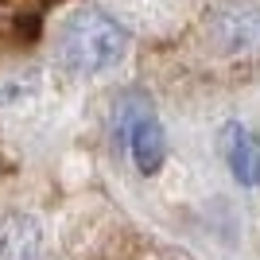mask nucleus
Masks as SVG:
<instances>
[{
    "instance_id": "nucleus-2",
    "label": "nucleus",
    "mask_w": 260,
    "mask_h": 260,
    "mask_svg": "<svg viewBox=\"0 0 260 260\" xmlns=\"http://www.w3.org/2000/svg\"><path fill=\"white\" fill-rule=\"evenodd\" d=\"M113 136L132 155L140 175H155L167 159V132L144 98H120L113 109Z\"/></svg>"
},
{
    "instance_id": "nucleus-1",
    "label": "nucleus",
    "mask_w": 260,
    "mask_h": 260,
    "mask_svg": "<svg viewBox=\"0 0 260 260\" xmlns=\"http://www.w3.org/2000/svg\"><path fill=\"white\" fill-rule=\"evenodd\" d=\"M128 31L101 8H78L58 27V62L70 74H105L124 58Z\"/></svg>"
},
{
    "instance_id": "nucleus-5",
    "label": "nucleus",
    "mask_w": 260,
    "mask_h": 260,
    "mask_svg": "<svg viewBox=\"0 0 260 260\" xmlns=\"http://www.w3.org/2000/svg\"><path fill=\"white\" fill-rule=\"evenodd\" d=\"M217 43L225 51H252L260 47V8L256 4H241L217 16Z\"/></svg>"
},
{
    "instance_id": "nucleus-3",
    "label": "nucleus",
    "mask_w": 260,
    "mask_h": 260,
    "mask_svg": "<svg viewBox=\"0 0 260 260\" xmlns=\"http://www.w3.org/2000/svg\"><path fill=\"white\" fill-rule=\"evenodd\" d=\"M221 155H225L229 171L237 179L241 186H260V136L249 128V124H241V120H229L221 136Z\"/></svg>"
},
{
    "instance_id": "nucleus-4",
    "label": "nucleus",
    "mask_w": 260,
    "mask_h": 260,
    "mask_svg": "<svg viewBox=\"0 0 260 260\" xmlns=\"http://www.w3.org/2000/svg\"><path fill=\"white\" fill-rule=\"evenodd\" d=\"M43 229L27 214H0V260H39Z\"/></svg>"
}]
</instances>
